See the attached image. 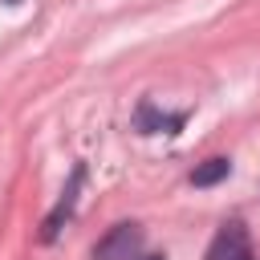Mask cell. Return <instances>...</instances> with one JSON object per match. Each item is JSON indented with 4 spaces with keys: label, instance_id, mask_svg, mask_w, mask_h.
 Listing matches in <instances>:
<instances>
[{
    "label": "cell",
    "instance_id": "obj_6",
    "mask_svg": "<svg viewBox=\"0 0 260 260\" xmlns=\"http://www.w3.org/2000/svg\"><path fill=\"white\" fill-rule=\"evenodd\" d=\"M236 260H252V252H244V256H236Z\"/></svg>",
    "mask_w": 260,
    "mask_h": 260
},
{
    "label": "cell",
    "instance_id": "obj_3",
    "mask_svg": "<svg viewBox=\"0 0 260 260\" xmlns=\"http://www.w3.org/2000/svg\"><path fill=\"white\" fill-rule=\"evenodd\" d=\"M244 252H252L244 223H223L219 236H215L211 248H207V260H236V256H244Z\"/></svg>",
    "mask_w": 260,
    "mask_h": 260
},
{
    "label": "cell",
    "instance_id": "obj_1",
    "mask_svg": "<svg viewBox=\"0 0 260 260\" xmlns=\"http://www.w3.org/2000/svg\"><path fill=\"white\" fill-rule=\"evenodd\" d=\"M142 228L138 223H114L98 248H93V260H142Z\"/></svg>",
    "mask_w": 260,
    "mask_h": 260
},
{
    "label": "cell",
    "instance_id": "obj_5",
    "mask_svg": "<svg viewBox=\"0 0 260 260\" xmlns=\"http://www.w3.org/2000/svg\"><path fill=\"white\" fill-rule=\"evenodd\" d=\"M134 122H138V130H142V134H154V130H162V114L154 110V102H138V114H134Z\"/></svg>",
    "mask_w": 260,
    "mask_h": 260
},
{
    "label": "cell",
    "instance_id": "obj_2",
    "mask_svg": "<svg viewBox=\"0 0 260 260\" xmlns=\"http://www.w3.org/2000/svg\"><path fill=\"white\" fill-rule=\"evenodd\" d=\"M81 179H85V171L77 167V171H73V179H69V187H65V199H61V203H57V207L45 215V223H41V236H37L41 244H53V240H57L61 223H65V219H69V211H73V199H77V187H81Z\"/></svg>",
    "mask_w": 260,
    "mask_h": 260
},
{
    "label": "cell",
    "instance_id": "obj_4",
    "mask_svg": "<svg viewBox=\"0 0 260 260\" xmlns=\"http://www.w3.org/2000/svg\"><path fill=\"white\" fill-rule=\"evenodd\" d=\"M228 171H232L228 158H207V162H199V167L191 171V183H195V187H215L219 179H228Z\"/></svg>",
    "mask_w": 260,
    "mask_h": 260
},
{
    "label": "cell",
    "instance_id": "obj_7",
    "mask_svg": "<svg viewBox=\"0 0 260 260\" xmlns=\"http://www.w3.org/2000/svg\"><path fill=\"white\" fill-rule=\"evenodd\" d=\"M142 260H162V256H142Z\"/></svg>",
    "mask_w": 260,
    "mask_h": 260
}]
</instances>
